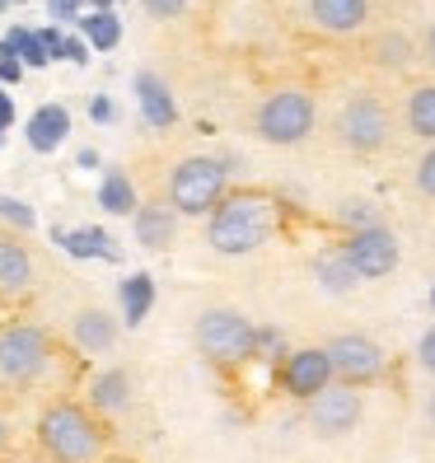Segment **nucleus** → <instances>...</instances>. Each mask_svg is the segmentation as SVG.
<instances>
[{"label": "nucleus", "instance_id": "34", "mask_svg": "<svg viewBox=\"0 0 435 463\" xmlns=\"http://www.w3.org/2000/svg\"><path fill=\"white\" fill-rule=\"evenodd\" d=\"M90 43L85 38H66V47H61V61H71V66H90Z\"/></svg>", "mask_w": 435, "mask_h": 463}, {"label": "nucleus", "instance_id": "30", "mask_svg": "<svg viewBox=\"0 0 435 463\" xmlns=\"http://www.w3.org/2000/svg\"><path fill=\"white\" fill-rule=\"evenodd\" d=\"M417 193L435 202V146H430V150L417 159Z\"/></svg>", "mask_w": 435, "mask_h": 463}, {"label": "nucleus", "instance_id": "5", "mask_svg": "<svg viewBox=\"0 0 435 463\" xmlns=\"http://www.w3.org/2000/svg\"><path fill=\"white\" fill-rule=\"evenodd\" d=\"M318 122V103L309 90H277L258 103L253 113V136L267 146H300Z\"/></svg>", "mask_w": 435, "mask_h": 463}, {"label": "nucleus", "instance_id": "4", "mask_svg": "<svg viewBox=\"0 0 435 463\" xmlns=\"http://www.w3.org/2000/svg\"><path fill=\"white\" fill-rule=\"evenodd\" d=\"M193 342L211 365H243L249 356H258V323L239 309L211 305L193 323Z\"/></svg>", "mask_w": 435, "mask_h": 463}, {"label": "nucleus", "instance_id": "14", "mask_svg": "<svg viewBox=\"0 0 435 463\" xmlns=\"http://www.w3.org/2000/svg\"><path fill=\"white\" fill-rule=\"evenodd\" d=\"M38 281V267H33V253L24 249L14 234H0V295L5 299H19L29 295Z\"/></svg>", "mask_w": 435, "mask_h": 463}, {"label": "nucleus", "instance_id": "41", "mask_svg": "<svg viewBox=\"0 0 435 463\" xmlns=\"http://www.w3.org/2000/svg\"><path fill=\"white\" fill-rule=\"evenodd\" d=\"M5 449H10V421L0 417V454H5Z\"/></svg>", "mask_w": 435, "mask_h": 463}, {"label": "nucleus", "instance_id": "7", "mask_svg": "<svg viewBox=\"0 0 435 463\" xmlns=\"http://www.w3.org/2000/svg\"><path fill=\"white\" fill-rule=\"evenodd\" d=\"M337 141L351 150V155H379L389 146V136H393V113H389V103L379 99V94H351L342 108H337Z\"/></svg>", "mask_w": 435, "mask_h": 463}, {"label": "nucleus", "instance_id": "1", "mask_svg": "<svg viewBox=\"0 0 435 463\" xmlns=\"http://www.w3.org/2000/svg\"><path fill=\"white\" fill-rule=\"evenodd\" d=\"M277 230V206L262 193H234L206 215V243L221 258H249Z\"/></svg>", "mask_w": 435, "mask_h": 463}, {"label": "nucleus", "instance_id": "28", "mask_svg": "<svg viewBox=\"0 0 435 463\" xmlns=\"http://www.w3.org/2000/svg\"><path fill=\"white\" fill-rule=\"evenodd\" d=\"M379 61H384V66H407V61H412L407 38H384V43H379Z\"/></svg>", "mask_w": 435, "mask_h": 463}, {"label": "nucleus", "instance_id": "33", "mask_svg": "<svg viewBox=\"0 0 435 463\" xmlns=\"http://www.w3.org/2000/svg\"><path fill=\"white\" fill-rule=\"evenodd\" d=\"M141 10H146L150 19H178V14L187 10V0H141Z\"/></svg>", "mask_w": 435, "mask_h": 463}, {"label": "nucleus", "instance_id": "22", "mask_svg": "<svg viewBox=\"0 0 435 463\" xmlns=\"http://www.w3.org/2000/svg\"><path fill=\"white\" fill-rule=\"evenodd\" d=\"M99 206L108 215H136V183L127 178V169H108L103 183H99Z\"/></svg>", "mask_w": 435, "mask_h": 463}, {"label": "nucleus", "instance_id": "19", "mask_svg": "<svg viewBox=\"0 0 435 463\" xmlns=\"http://www.w3.org/2000/svg\"><path fill=\"white\" fill-rule=\"evenodd\" d=\"M52 239H57L71 258H103V262H122V249H118V243L108 239V230H99V225H85V230H52Z\"/></svg>", "mask_w": 435, "mask_h": 463}, {"label": "nucleus", "instance_id": "42", "mask_svg": "<svg viewBox=\"0 0 435 463\" xmlns=\"http://www.w3.org/2000/svg\"><path fill=\"white\" fill-rule=\"evenodd\" d=\"M426 421H430V430H435V393H430V402H426Z\"/></svg>", "mask_w": 435, "mask_h": 463}, {"label": "nucleus", "instance_id": "44", "mask_svg": "<svg viewBox=\"0 0 435 463\" xmlns=\"http://www.w3.org/2000/svg\"><path fill=\"white\" fill-rule=\"evenodd\" d=\"M0 146H5V127H0Z\"/></svg>", "mask_w": 435, "mask_h": 463}, {"label": "nucleus", "instance_id": "24", "mask_svg": "<svg viewBox=\"0 0 435 463\" xmlns=\"http://www.w3.org/2000/svg\"><path fill=\"white\" fill-rule=\"evenodd\" d=\"M80 33H85V43L94 52H113L122 43V19L113 10H90L85 19H80Z\"/></svg>", "mask_w": 435, "mask_h": 463}, {"label": "nucleus", "instance_id": "13", "mask_svg": "<svg viewBox=\"0 0 435 463\" xmlns=\"http://www.w3.org/2000/svg\"><path fill=\"white\" fill-rule=\"evenodd\" d=\"M131 398H136V379H131V370H122V365L99 370V374L90 379V412H94V417H118V412H127Z\"/></svg>", "mask_w": 435, "mask_h": 463}, {"label": "nucleus", "instance_id": "38", "mask_svg": "<svg viewBox=\"0 0 435 463\" xmlns=\"http://www.w3.org/2000/svg\"><path fill=\"white\" fill-rule=\"evenodd\" d=\"M0 127H14V99L0 90Z\"/></svg>", "mask_w": 435, "mask_h": 463}, {"label": "nucleus", "instance_id": "9", "mask_svg": "<svg viewBox=\"0 0 435 463\" xmlns=\"http://www.w3.org/2000/svg\"><path fill=\"white\" fill-rule=\"evenodd\" d=\"M309 407V426L314 435H323V440H342V435H351L361 421H365V398L361 389H351V384H333V389H323Z\"/></svg>", "mask_w": 435, "mask_h": 463}, {"label": "nucleus", "instance_id": "35", "mask_svg": "<svg viewBox=\"0 0 435 463\" xmlns=\"http://www.w3.org/2000/svg\"><path fill=\"white\" fill-rule=\"evenodd\" d=\"M417 361H421V370L426 374H435V323L421 333V342H417Z\"/></svg>", "mask_w": 435, "mask_h": 463}, {"label": "nucleus", "instance_id": "25", "mask_svg": "<svg viewBox=\"0 0 435 463\" xmlns=\"http://www.w3.org/2000/svg\"><path fill=\"white\" fill-rule=\"evenodd\" d=\"M14 57L29 66V71H43V66H52V57H47V47H43V38H38V29H24V24H14V29L0 38Z\"/></svg>", "mask_w": 435, "mask_h": 463}, {"label": "nucleus", "instance_id": "15", "mask_svg": "<svg viewBox=\"0 0 435 463\" xmlns=\"http://www.w3.org/2000/svg\"><path fill=\"white\" fill-rule=\"evenodd\" d=\"M71 342L85 351V356H103V351L118 346V318L99 305H85L71 318Z\"/></svg>", "mask_w": 435, "mask_h": 463}, {"label": "nucleus", "instance_id": "18", "mask_svg": "<svg viewBox=\"0 0 435 463\" xmlns=\"http://www.w3.org/2000/svg\"><path fill=\"white\" fill-rule=\"evenodd\" d=\"M24 136H29V146L38 155H52V150H61V141L71 136V113L61 103H43L38 113L24 122Z\"/></svg>", "mask_w": 435, "mask_h": 463}, {"label": "nucleus", "instance_id": "20", "mask_svg": "<svg viewBox=\"0 0 435 463\" xmlns=\"http://www.w3.org/2000/svg\"><path fill=\"white\" fill-rule=\"evenodd\" d=\"M314 277H318V286L328 290V295H346L351 286L361 281L356 271H351V262H346L342 249H323V253L314 258Z\"/></svg>", "mask_w": 435, "mask_h": 463}, {"label": "nucleus", "instance_id": "11", "mask_svg": "<svg viewBox=\"0 0 435 463\" xmlns=\"http://www.w3.org/2000/svg\"><path fill=\"white\" fill-rule=\"evenodd\" d=\"M333 384H337V374H333L328 346H300V351H290V356L281 361V389L290 398L314 402L323 389H333Z\"/></svg>", "mask_w": 435, "mask_h": 463}, {"label": "nucleus", "instance_id": "27", "mask_svg": "<svg viewBox=\"0 0 435 463\" xmlns=\"http://www.w3.org/2000/svg\"><path fill=\"white\" fill-rule=\"evenodd\" d=\"M0 221L14 225V230H33L38 225V215L29 202H19V197H0Z\"/></svg>", "mask_w": 435, "mask_h": 463}, {"label": "nucleus", "instance_id": "32", "mask_svg": "<svg viewBox=\"0 0 435 463\" xmlns=\"http://www.w3.org/2000/svg\"><path fill=\"white\" fill-rule=\"evenodd\" d=\"M80 5H85V0H47V14H52V24H80Z\"/></svg>", "mask_w": 435, "mask_h": 463}, {"label": "nucleus", "instance_id": "29", "mask_svg": "<svg viewBox=\"0 0 435 463\" xmlns=\"http://www.w3.org/2000/svg\"><path fill=\"white\" fill-rule=\"evenodd\" d=\"M258 356H271V361H286V337L277 328H258Z\"/></svg>", "mask_w": 435, "mask_h": 463}, {"label": "nucleus", "instance_id": "39", "mask_svg": "<svg viewBox=\"0 0 435 463\" xmlns=\"http://www.w3.org/2000/svg\"><path fill=\"white\" fill-rule=\"evenodd\" d=\"M80 169H99V155L94 150H80Z\"/></svg>", "mask_w": 435, "mask_h": 463}, {"label": "nucleus", "instance_id": "46", "mask_svg": "<svg viewBox=\"0 0 435 463\" xmlns=\"http://www.w3.org/2000/svg\"><path fill=\"white\" fill-rule=\"evenodd\" d=\"M85 5H90V0H85Z\"/></svg>", "mask_w": 435, "mask_h": 463}, {"label": "nucleus", "instance_id": "8", "mask_svg": "<svg viewBox=\"0 0 435 463\" xmlns=\"http://www.w3.org/2000/svg\"><path fill=\"white\" fill-rule=\"evenodd\" d=\"M328 356H333V374L337 384H351V389H365L384 374V346L365 333H342L328 342Z\"/></svg>", "mask_w": 435, "mask_h": 463}, {"label": "nucleus", "instance_id": "2", "mask_svg": "<svg viewBox=\"0 0 435 463\" xmlns=\"http://www.w3.org/2000/svg\"><path fill=\"white\" fill-rule=\"evenodd\" d=\"M103 426L85 402L57 398L43 407L38 417V449L52 463H99L103 458Z\"/></svg>", "mask_w": 435, "mask_h": 463}, {"label": "nucleus", "instance_id": "16", "mask_svg": "<svg viewBox=\"0 0 435 463\" xmlns=\"http://www.w3.org/2000/svg\"><path fill=\"white\" fill-rule=\"evenodd\" d=\"M131 90H136V103H141V118L155 127V131H165L178 122V103H174V90L159 80L155 71H136L131 80Z\"/></svg>", "mask_w": 435, "mask_h": 463}, {"label": "nucleus", "instance_id": "26", "mask_svg": "<svg viewBox=\"0 0 435 463\" xmlns=\"http://www.w3.org/2000/svg\"><path fill=\"white\" fill-rule=\"evenodd\" d=\"M333 215H337V225L346 234H361V230H379V225H384V215H379V206L370 197H346Z\"/></svg>", "mask_w": 435, "mask_h": 463}, {"label": "nucleus", "instance_id": "17", "mask_svg": "<svg viewBox=\"0 0 435 463\" xmlns=\"http://www.w3.org/2000/svg\"><path fill=\"white\" fill-rule=\"evenodd\" d=\"M309 19L323 33H361L370 24V0H309Z\"/></svg>", "mask_w": 435, "mask_h": 463}, {"label": "nucleus", "instance_id": "36", "mask_svg": "<svg viewBox=\"0 0 435 463\" xmlns=\"http://www.w3.org/2000/svg\"><path fill=\"white\" fill-rule=\"evenodd\" d=\"M38 38H43V47H47V57H52V61H61V47H66V33L57 29V24H47V29H38Z\"/></svg>", "mask_w": 435, "mask_h": 463}, {"label": "nucleus", "instance_id": "31", "mask_svg": "<svg viewBox=\"0 0 435 463\" xmlns=\"http://www.w3.org/2000/svg\"><path fill=\"white\" fill-rule=\"evenodd\" d=\"M24 71H29V66H24V61L14 57V52H10L5 43H0V85H19Z\"/></svg>", "mask_w": 435, "mask_h": 463}, {"label": "nucleus", "instance_id": "37", "mask_svg": "<svg viewBox=\"0 0 435 463\" xmlns=\"http://www.w3.org/2000/svg\"><path fill=\"white\" fill-rule=\"evenodd\" d=\"M90 118H94V122H113V99L99 94V99L90 103Z\"/></svg>", "mask_w": 435, "mask_h": 463}, {"label": "nucleus", "instance_id": "12", "mask_svg": "<svg viewBox=\"0 0 435 463\" xmlns=\"http://www.w3.org/2000/svg\"><path fill=\"white\" fill-rule=\"evenodd\" d=\"M131 230H136V243L150 253H165L174 234H178V211L169 202H141L131 215Z\"/></svg>", "mask_w": 435, "mask_h": 463}, {"label": "nucleus", "instance_id": "10", "mask_svg": "<svg viewBox=\"0 0 435 463\" xmlns=\"http://www.w3.org/2000/svg\"><path fill=\"white\" fill-rule=\"evenodd\" d=\"M342 253L351 262V271H356L361 281H384L389 271H398V258H402V243L389 225L379 230H361V234H346Z\"/></svg>", "mask_w": 435, "mask_h": 463}, {"label": "nucleus", "instance_id": "3", "mask_svg": "<svg viewBox=\"0 0 435 463\" xmlns=\"http://www.w3.org/2000/svg\"><path fill=\"white\" fill-rule=\"evenodd\" d=\"M230 159L221 155H187L169 174V206L178 215H211L230 193Z\"/></svg>", "mask_w": 435, "mask_h": 463}, {"label": "nucleus", "instance_id": "21", "mask_svg": "<svg viewBox=\"0 0 435 463\" xmlns=\"http://www.w3.org/2000/svg\"><path fill=\"white\" fill-rule=\"evenodd\" d=\"M150 305H155V277L150 271H131V277L122 281V318H127V328L146 323Z\"/></svg>", "mask_w": 435, "mask_h": 463}, {"label": "nucleus", "instance_id": "40", "mask_svg": "<svg viewBox=\"0 0 435 463\" xmlns=\"http://www.w3.org/2000/svg\"><path fill=\"white\" fill-rule=\"evenodd\" d=\"M426 61L435 66V24H430V29H426Z\"/></svg>", "mask_w": 435, "mask_h": 463}, {"label": "nucleus", "instance_id": "23", "mask_svg": "<svg viewBox=\"0 0 435 463\" xmlns=\"http://www.w3.org/2000/svg\"><path fill=\"white\" fill-rule=\"evenodd\" d=\"M402 118H407V131L435 146V85H417L412 94H407Z\"/></svg>", "mask_w": 435, "mask_h": 463}, {"label": "nucleus", "instance_id": "45", "mask_svg": "<svg viewBox=\"0 0 435 463\" xmlns=\"http://www.w3.org/2000/svg\"><path fill=\"white\" fill-rule=\"evenodd\" d=\"M430 309H435V290H430Z\"/></svg>", "mask_w": 435, "mask_h": 463}, {"label": "nucleus", "instance_id": "6", "mask_svg": "<svg viewBox=\"0 0 435 463\" xmlns=\"http://www.w3.org/2000/svg\"><path fill=\"white\" fill-rule=\"evenodd\" d=\"M52 365V337L47 328H38V323H5L0 328V384L10 389H29L38 384V379L47 374Z\"/></svg>", "mask_w": 435, "mask_h": 463}, {"label": "nucleus", "instance_id": "43", "mask_svg": "<svg viewBox=\"0 0 435 463\" xmlns=\"http://www.w3.org/2000/svg\"><path fill=\"white\" fill-rule=\"evenodd\" d=\"M14 5H24V0H0V14H5V10H14Z\"/></svg>", "mask_w": 435, "mask_h": 463}]
</instances>
